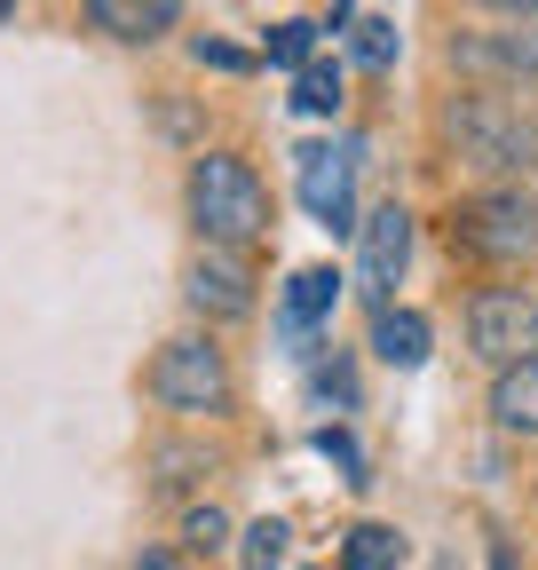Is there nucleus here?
Masks as SVG:
<instances>
[{"mask_svg": "<svg viewBox=\"0 0 538 570\" xmlns=\"http://www.w3.org/2000/svg\"><path fill=\"white\" fill-rule=\"evenodd\" d=\"M444 63L476 88H538V17H499L491 32H451Z\"/></svg>", "mask_w": 538, "mask_h": 570, "instance_id": "39448f33", "label": "nucleus"}, {"mask_svg": "<svg viewBox=\"0 0 538 570\" xmlns=\"http://www.w3.org/2000/svg\"><path fill=\"white\" fill-rule=\"evenodd\" d=\"M467 9H484V17H538V0H467Z\"/></svg>", "mask_w": 538, "mask_h": 570, "instance_id": "b1692460", "label": "nucleus"}, {"mask_svg": "<svg viewBox=\"0 0 538 570\" xmlns=\"http://www.w3.org/2000/svg\"><path fill=\"white\" fill-rule=\"evenodd\" d=\"M341 9H349V0H332V17H341Z\"/></svg>", "mask_w": 538, "mask_h": 570, "instance_id": "bb28decb", "label": "nucleus"}, {"mask_svg": "<svg viewBox=\"0 0 538 570\" xmlns=\"http://www.w3.org/2000/svg\"><path fill=\"white\" fill-rule=\"evenodd\" d=\"M127 570H190V554H175V547H143Z\"/></svg>", "mask_w": 538, "mask_h": 570, "instance_id": "5701e85b", "label": "nucleus"}, {"mask_svg": "<svg viewBox=\"0 0 538 570\" xmlns=\"http://www.w3.org/2000/svg\"><path fill=\"white\" fill-rule=\"evenodd\" d=\"M222 547H230V515L215 508V499H207V508H190V515H182V554H190V562H215Z\"/></svg>", "mask_w": 538, "mask_h": 570, "instance_id": "f3484780", "label": "nucleus"}, {"mask_svg": "<svg viewBox=\"0 0 538 570\" xmlns=\"http://www.w3.org/2000/svg\"><path fill=\"white\" fill-rule=\"evenodd\" d=\"M459 325H467V348H476L491 373L538 356V294H522V285H484V294H467Z\"/></svg>", "mask_w": 538, "mask_h": 570, "instance_id": "0eeeda50", "label": "nucleus"}, {"mask_svg": "<svg viewBox=\"0 0 538 570\" xmlns=\"http://www.w3.org/2000/svg\"><path fill=\"white\" fill-rule=\"evenodd\" d=\"M261 56L278 63V71H301L309 56H317V24L309 17H286V24H269V40H261Z\"/></svg>", "mask_w": 538, "mask_h": 570, "instance_id": "a211bd4d", "label": "nucleus"}, {"mask_svg": "<svg viewBox=\"0 0 538 570\" xmlns=\"http://www.w3.org/2000/svg\"><path fill=\"white\" fill-rule=\"evenodd\" d=\"M428 348H436V325L420 317V309H372V356L380 365H396V373H420L428 365Z\"/></svg>", "mask_w": 538, "mask_h": 570, "instance_id": "ddd939ff", "label": "nucleus"}, {"mask_svg": "<svg viewBox=\"0 0 538 570\" xmlns=\"http://www.w3.org/2000/svg\"><path fill=\"white\" fill-rule=\"evenodd\" d=\"M317 396H332L341 412H357V381H349V365H317Z\"/></svg>", "mask_w": 538, "mask_h": 570, "instance_id": "412c9836", "label": "nucleus"}, {"mask_svg": "<svg viewBox=\"0 0 538 570\" xmlns=\"http://www.w3.org/2000/svg\"><path fill=\"white\" fill-rule=\"evenodd\" d=\"M451 246L459 254H476V262H530L538 254V198L522 183H491L476 198H459L451 206Z\"/></svg>", "mask_w": 538, "mask_h": 570, "instance_id": "20e7f679", "label": "nucleus"}, {"mask_svg": "<svg viewBox=\"0 0 538 570\" xmlns=\"http://www.w3.org/2000/svg\"><path fill=\"white\" fill-rule=\"evenodd\" d=\"M0 17H17V0H0Z\"/></svg>", "mask_w": 538, "mask_h": 570, "instance_id": "a878e982", "label": "nucleus"}, {"mask_svg": "<svg viewBox=\"0 0 538 570\" xmlns=\"http://www.w3.org/2000/svg\"><path fill=\"white\" fill-rule=\"evenodd\" d=\"M404 269H412V206H372L365 223H357V294L372 302V309H388L396 302V285H404Z\"/></svg>", "mask_w": 538, "mask_h": 570, "instance_id": "6e6552de", "label": "nucleus"}, {"mask_svg": "<svg viewBox=\"0 0 538 570\" xmlns=\"http://www.w3.org/2000/svg\"><path fill=\"white\" fill-rule=\"evenodd\" d=\"M317 452H325L332 468H341L349 483H372V475H365V452L349 444V428H317Z\"/></svg>", "mask_w": 538, "mask_h": 570, "instance_id": "aec40b11", "label": "nucleus"}, {"mask_svg": "<svg viewBox=\"0 0 538 570\" xmlns=\"http://www.w3.org/2000/svg\"><path fill=\"white\" fill-rule=\"evenodd\" d=\"M293 111H309V119H332V111H341V63L309 56V63L293 71Z\"/></svg>", "mask_w": 538, "mask_h": 570, "instance_id": "2eb2a0df", "label": "nucleus"}, {"mask_svg": "<svg viewBox=\"0 0 538 570\" xmlns=\"http://www.w3.org/2000/svg\"><path fill=\"white\" fill-rule=\"evenodd\" d=\"M143 389H151V404L175 412V420H230V412H238V373H230V348L215 341V325L159 341Z\"/></svg>", "mask_w": 538, "mask_h": 570, "instance_id": "7ed1b4c3", "label": "nucleus"}, {"mask_svg": "<svg viewBox=\"0 0 538 570\" xmlns=\"http://www.w3.org/2000/svg\"><path fill=\"white\" fill-rule=\"evenodd\" d=\"M190 63H215V71H246V56H238V48H222V40H190Z\"/></svg>", "mask_w": 538, "mask_h": 570, "instance_id": "4be33fe9", "label": "nucleus"}, {"mask_svg": "<svg viewBox=\"0 0 538 570\" xmlns=\"http://www.w3.org/2000/svg\"><path fill=\"white\" fill-rule=\"evenodd\" d=\"M349 570H404V531L396 523H357L349 547H341Z\"/></svg>", "mask_w": 538, "mask_h": 570, "instance_id": "4468645a", "label": "nucleus"}, {"mask_svg": "<svg viewBox=\"0 0 538 570\" xmlns=\"http://www.w3.org/2000/svg\"><path fill=\"white\" fill-rule=\"evenodd\" d=\"M491 428L515 444H538V356L491 373Z\"/></svg>", "mask_w": 538, "mask_h": 570, "instance_id": "f8f14e48", "label": "nucleus"}, {"mask_svg": "<svg viewBox=\"0 0 538 570\" xmlns=\"http://www.w3.org/2000/svg\"><path fill=\"white\" fill-rule=\"evenodd\" d=\"M341 285H349V277L325 269V262H317V269H293L286 294H278V333H286L293 348H317V333L332 325V309H341Z\"/></svg>", "mask_w": 538, "mask_h": 570, "instance_id": "9d476101", "label": "nucleus"}, {"mask_svg": "<svg viewBox=\"0 0 538 570\" xmlns=\"http://www.w3.org/2000/svg\"><path fill=\"white\" fill-rule=\"evenodd\" d=\"M88 24L119 48H151V40L182 32V0H88Z\"/></svg>", "mask_w": 538, "mask_h": 570, "instance_id": "9b49d317", "label": "nucleus"}, {"mask_svg": "<svg viewBox=\"0 0 538 570\" xmlns=\"http://www.w3.org/2000/svg\"><path fill=\"white\" fill-rule=\"evenodd\" d=\"M286 547H293V531H286L278 515H261V523L238 531V562H246V570H286Z\"/></svg>", "mask_w": 538, "mask_h": 570, "instance_id": "dca6fc26", "label": "nucleus"}, {"mask_svg": "<svg viewBox=\"0 0 538 570\" xmlns=\"http://www.w3.org/2000/svg\"><path fill=\"white\" fill-rule=\"evenodd\" d=\"M349 56H357L365 71H388V63H396V24H388V17H357V24H349Z\"/></svg>", "mask_w": 538, "mask_h": 570, "instance_id": "6ab92c4d", "label": "nucleus"}, {"mask_svg": "<svg viewBox=\"0 0 538 570\" xmlns=\"http://www.w3.org/2000/svg\"><path fill=\"white\" fill-rule=\"evenodd\" d=\"M357 159H365V142H301L293 151V190H301V206H309V223L317 230H332V238H357Z\"/></svg>", "mask_w": 538, "mask_h": 570, "instance_id": "423d86ee", "label": "nucleus"}, {"mask_svg": "<svg viewBox=\"0 0 538 570\" xmlns=\"http://www.w3.org/2000/svg\"><path fill=\"white\" fill-rule=\"evenodd\" d=\"M182 214L198 246H230V254H253L278 223V206H269V183L253 175V159L238 151H198L190 159V183H182Z\"/></svg>", "mask_w": 538, "mask_h": 570, "instance_id": "f03ea898", "label": "nucleus"}, {"mask_svg": "<svg viewBox=\"0 0 538 570\" xmlns=\"http://www.w3.org/2000/svg\"><path fill=\"white\" fill-rule=\"evenodd\" d=\"M182 302H190L198 325H238V317H253V269H246V254L198 246L190 269H182Z\"/></svg>", "mask_w": 538, "mask_h": 570, "instance_id": "1a4fd4ad", "label": "nucleus"}, {"mask_svg": "<svg viewBox=\"0 0 538 570\" xmlns=\"http://www.w3.org/2000/svg\"><path fill=\"white\" fill-rule=\"evenodd\" d=\"M436 570H459V554H436Z\"/></svg>", "mask_w": 538, "mask_h": 570, "instance_id": "393cba45", "label": "nucleus"}, {"mask_svg": "<svg viewBox=\"0 0 538 570\" xmlns=\"http://www.w3.org/2000/svg\"><path fill=\"white\" fill-rule=\"evenodd\" d=\"M436 135L476 175H530L538 167V111L515 88H459L436 111Z\"/></svg>", "mask_w": 538, "mask_h": 570, "instance_id": "f257e3e1", "label": "nucleus"}]
</instances>
